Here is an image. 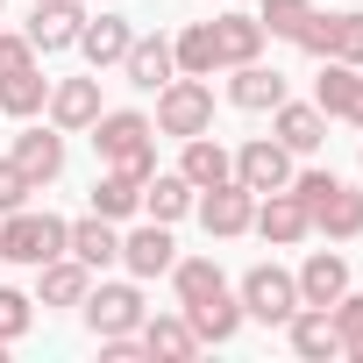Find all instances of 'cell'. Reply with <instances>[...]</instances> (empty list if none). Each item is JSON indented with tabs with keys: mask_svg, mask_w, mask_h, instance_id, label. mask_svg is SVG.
<instances>
[{
	"mask_svg": "<svg viewBox=\"0 0 363 363\" xmlns=\"http://www.w3.org/2000/svg\"><path fill=\"white\" fill-rule=\"evenodd\" d=\"M342 121H356V128H363V86H356V107H349V114H342Z\"/></svg>",
	"mask_w": 363,
	"mask_h": 363,
	"instance_id": "74e56055",
	"label": "cell"
},
{
	"mask_svg": "<svg viewBox=\"0 0 363 363\" xmlns=\"http://www.w3.org/2000/svg\"><path fill=\"white\" fill-rule=\"evenodd\" d=\"M121 264H128V278H164V271L178 264L171 228H164V221H143L135 235H121Z\"/></svg>",
	"mask_w": 363,
	"mask_h": 363,
	"instance_id": "7c38bea8",
	"label": "cell"
},
{
	"mask_svg": "<svg viewBox=\"0 0 363 363\" xmlns=\"http://www.w3.org/2000/svg\"><path fill=\"white\" fill-rule=\"evenodd\" d=\"M356 86H363V72H356V65H342V57H320L313 107H320V114H349V107H356Z\"/></svg>",
	"mask_w": 363,
	"mask_h": 363,
	"instance_id": "f1b7e54d",
	"label": "cell"
},
{
	"mask_svg": "<svg viewBox=\"0 0 363 363\" xmlns=\"http://www.w3.org/2000/svg\"><path fill=\"white\" fill-rule=\"evenodd\" d=\"M65 235H72V221H57V214H36V207L0 214V257H8V264H22V271H36V264L65 257Z\"/></svg>",
	"mask_w": 363,
	"mask_h": 363,
	"instance_id": "7a4b0ae2",
	"label": "cell"
},
{
	"mask_svg": "<svg viewBox=\"0 0 363 363\" xmlns=\"http://www.w3.org/2000/svg\"><path fill=\"white\" fill-rule=\"evenodd\" d=\"M193 320V335L200 342H235V328H242V299L235 292H214V299H193V306H178Z\"/></svg>",
	"mask_w": 363,
	"mask_h": 363,
	"instance_id": "cb8c5ba5",
	"label": "cell"
},
{
	"mask_svg": "<svg viewBox=\"0 0 363 363\" xmlns=\"http://www.w3.org/2000/svg\"><path fill=\"white\" fill-rule=\"evenodd\" d=\"M164 278L178 285V306H193V299H214V292H228V278H221V264H214V257H178Z\"/></svg>",
	"mask_w": 363,
	"mask_h": 363,
	"instance_id": "f546056e",
	"label": "cell"
},
{
	"mask_svg": "<svg viewBox=\"0 0 363 363\" xmlns=\"http://www.w3.org/2000/svg\"><path fill=\"white\" fill-rule=\"evenodd\" d=\"M214 36H221V72H228V65L264 57V22H257V15H221V22H214Z\"/></svg>",
	"mask_w": 363,
	"mask_h": 363,
	"instance_id": "4dcf8cb0",
	"label": "cell"
},
{
	"mask_svg": "<svg viewBox=\"0 0 363 363\" xmlns=\"http://www.w3.org/2000/svg\"><path fill=\"white\" fill-rule=\"evenodd\" d=\"M235 186H250L257 200H264V193H285V186H292V150H285L278 135H250V143L235 150Z\"/></svg>",
	"mask_w": 363,
	"mask_h": 363,
	"instance_id": "5b68a950",
	"label": "cell"
},
{
	"mask_svg": "<svg viewBox=\"0 0 363 363\" xmlns=\"http://www.w3.org/2000/svg\"><path fill=\"white\" fill-rule=\"evenodd\" d=\"M178 171H186V186L193 193H207V186H228L235 178V157L214 143V128L207 135H186V157H178Z\"/></svg>",
	"mask_w": 363,
	"mask_h": 363,
	"instance_id": "ac0fdd59",
	"label": "cell"
},
{
	"mask_svg": "<svg viewBox=\"0 0 363 363\" xmlns=\"http://www.w3.org/2000/svg\"><path fill=\"white\" fill-rule=\"evenodd\" d=\"M29 193H36V186H29V171H22L15 157H0V214H15V207H29Z\"/></svg>",
	"mask_w": 363,
	"mask_h": 363,
	"instance_id": "836d02e7",
	"label": "cell"
},
{
	"mask_svg": "<svg viewBox=\"0 0 363 363\" xmlns=\"http://www.w3.org/2000/svg\"><path fill=\"white\" fill-rule=\"evenodd\" d=\"M228 100H235V107H250V114H271V107L285 100V72H271L264 57L228 65Z\"/></svg>",
	"mask_w": 363,
	"mask_h": 363,
	"instance_id": "5bb4252c",
	"label": "cell"
},
{
	"mask_svg": "<svg viewBox=\"0 0 363 363\" xmlns=\"http://www.w3.org/2000/svg\"><path fill=\"white\" fill-rule=\"evenodd\" d=\"M285 335H292V356H306V363L342 356V328H335V313H328V306H299V313L285 320Z\"/></svg>",
	"mask_w": 363,
	"mask_h": 363,
	"instance_id": "9a60e30c",
	"label": "cell"
},
{
	"mask_svg": "<svg viewBox=\"0 0 363 363\" xmlns=\"http://www.w3.org/2000/svg\"><path fill=\"white\" fill-rule=\"evenodd\" d=\"M271 135H278L292 157H306V150L328 143V114H320V107H292V100H278V107H271Z\"/></svg>",
	"mask_w": 363,
	"mask_h": 363,
	"instance_id": "ffe728a7",
	"label": "cell"
},
{
	"mask_svg": "<svg viewBox=\"0 0 363 363\" xmlns=\"http://www.w3.org/2000/svg\"><path fill=\"white\" fill-rule=\"evenodd\" d=\"M29 320H36V299H22L15 285H0V342L15 349V342L29 335Z\"/></svg>",
	"mask_w": 363,
	"mask_h": 363,
	"instance_id": "1f68e13d",
	"label": "cell"
},
{
	"mask_svg": "<svg viewBox=\"0 0 363 363\" xmlns=\"http://www.w3.org/2000/svg\"><path fill=\"white\" fill-rule=\"evenodd\" d=\"M235 299H242V320L285 328V320L299 313V278H292V271H278V264H257V271H242Z\"/></svg>",
	"mask_w": 363,
	"mask_h": 363,
	"instance_id": "277c9868",
	"label": "cell"
},
{
	"mask_svg": "<svg viewBox=\"0 0 363 363\" xmlns=\"http://www.w3.org/2000/svg\"><path fill=\"white\" fill-rule=\"evenodd\" d=\"M135 335H143V356H164V363H186V356H200V349H207V342L193 335V320H186V313H157V320L143 313V328H135Z\"/></svg>",
	"mask_w": 363,
	"mask_h": 363,
	"instance_id": "2e32d148",
	"label": "cell"
},
{
	"mask_svg": "<svg viewBox=\"0 0 363 363\" xmlns=\"http://www.w3.org/2000/svg\"><path fill=\"white\" fill-rule=\"evenodd\" d=\"M171 57H178L186 79H214V72H221V36H214V22H193L186 36L171 43Z\"/></svg>",
	"mask_w": 363,
	"mask_h": 363,
	"instance_id": "4316f807",
	"label": "cell"
},
{
	"mask_svg": "<svg viewBox=\"0 0 363 363\" xmlns=\"http://www.w3.org/2000/svg\"><path fill=\"white\" fill-rule=\"evenodd\" d=\"M79 29H86V8H79V0H36V15H29V43H36V57L72 50Z\"/></svg>",
	"mask_w": 363,
	"mask_h": 363,
	"instance_id": "52a82bcc",
	"label": "cell"
},
{
	"mask_svg": "<svg viewBox=\"0 0 363 363\" xmlns=\"http://www.w3.org/2000/svg\"><path fill=\"white\" fill-rule=\"evenodd\" d=\"M93 135V150H100V164H121V171H135V178H150L157 171V128H150V114H135V107H100V121L86 128Z\"/></svg>",
	"mask_w": 363,
	"mask_h": 363,
	"instance_id": "6da1fadb",
	"label": "cell"
},
{
	"mask_svg": "<svg viewBox=\"0 0 363 363\" xmlns=\"http://www.w3.org/2000/svg\"><path fill=\"white\" fill-rule=\"evenodd\" d=\"M342 356H356V363H363V328H356V335L342 342Z\"/></svg>",
	"mask_w": 363,
	"mask_h": 363,
	"instance_id": "8d00e7d4",
	"label": "cell"
},
{
	"mask_svg": "<svg viewBox=\"0 0 363 363\" xmlns=\"http://www.w3.org/2000/svg\"><path fill=\"white\" fill-rule=\"evenodd\" d=\"M349 292V264L335 257V250H313L306 264H299V306H335Z\"/></svg>",
	"mask_w": 363,
	"mask_h": 363,
	"instance_id": "7402d4cb",
	"label": "cell"
},
{
	"mask_svg": "<svg viewBox=\"0 0 363 363\" xmlns=\"http://www.w3.org/2000/svg\"><path fill=\"white\" fill-rule=\"evenodd\" d=\"M65 250H72L86 271H107V264H121V235H114V221H107V214H86V221H72Z\"/></svg>",
	"mask_w": 363,
	"mask_h": 363,
	"instance_id": "44dd1931",
	"label": "cell"
},
{
	"mask_svg": "<svg viewBox=\"0 0 363 363\" xmlns=\"http://www.w3.org/2000/svg\"><path fill=\"white\" fill-rule=\"evenodd\" d=\"M313 15V0H264V36H299V22Z\"/></svg>",
	"mask_w": 363,
	"mask_h": 363,
	"instance_id": "d6a6232c",
	"label": "cell"
},
{
	"mask_svg": "<svg viewBox=\"0 0 363 363\" xmlns=\"http://www.w3.org/2000/svg\"><path fill=\"white\" fill-rule=\"evenodd\" d=\"M50 107V79L29 65V72H8V79H0V114H15V121H36Z\"/></svg>",
	"mask_w": 363,
	"mask_h": 363,
	"instance_id": "83f0119b",
	"label": "cell"
},
{
	"mask_svg": "<svg viewBox=\"0 0 363 363\" xmlns=\"http://www.w3.org/2000/svg\"><path fill=\"white\" fill-rule=\"evenodd\" d=\"M150 128H157V135H178V143H186V135H207V128H214V86L178 72L171 86H157V121H150Z\"/></svg>",
	"mask_w": 363,
	"mask_h": 363,
	"instance_id": "3957f363",
	"label": "cell"
},
{
	"mask_svg": "<svg viewBox=\"0 0 363 363\" xmlns=\"http://www.w3.org/2000/svg\"><path fill=\"white\" fill-rule=\"evenodd\" d=\"M86 328L93 335H135L143 328V292L135 285H86Z\"/></svg>",
	"mask_w": 363,
	"mask_h": 363,
	"instance_id": "8992f818",
	"label": "cell"
},
{
	"mask_svg": "<svg viewBox=\"0 0 363 363\" xmlns=\"http://www.w3.org/2000/svg\"><path fill=\"white\" fill-rule=\"evenodd\" d=\"M250 228L264 235V242H278V250H292V242H306L313 235V214L292 200V193H264V207L250 214Z\"/></svg>",
	"mask_w": 363,
	"mask_h": 363,
	"instance_id": "8fae6325",
	"label": "cell"
},
{
	"mask_svg": "<svg viewBox=\"0 0 363 363\" xmlns=\"http://www.w3.org/2000/svg\"><path fill=\"white\" fill-rule=\"evenodd\" d=\"M93 121H100V72H93V79H57V86H50V128L79 135V128H93Z\"/></svg>",
	"mask_w": 363,
	"mask_h": 363,
	"instance_id": "30bf717a",
	"label": "cell"
},
{
	"mask_svg": "<svg viewBox=\"0 0 363 363\" xmlns=\"http://www.w3.org/2000/svg\"><path fill=\"white\" fill-rule=\"evenodd\" d=\"M86 285H93V271L65 250V257H50V264H36V306H79L86 299Z\"/></svg>",
	"mask_w": 363,
	"mask_h": 363,
	"instance_id": "e0dca14e",
	"label": "cell"
},
{
	"mask_svg": "<svg viewBox=\"0 0 363 363\" xmlns=\"http://www.w3.org/2000/svg\"><path fill=\"white\" fill-rule=\"evenodd\" d=\"M36 65V43L29 36H8V29H0V79H8V72H29Z\"/></svg>",
	"mask_w": 363,
	"mask_h": 363,
	"instance_id": "d590c367",
	"label": "cell"
},
{
	"mask_svg": "<svg viewBox=\"0 0 363 363\" xmlns=\"http://www.w3.org/2000/svg\"><path fill=\"white\" fill-rule=\"evenodd\" d=\"M128 43H135V29H128L121 15H86V29H79V43H72V50H86V65H93V72H114V65L128 57Z\"/></svg>",
	"mask_w": 363,
	"mask_h": 363,
	"instance_id": "4fadbf2b",
	"label": "cell"
},
{
	"mask_svg": "<svg viewBox=\"0 0 363 363\" xmlns=\"http://www.w3.org/2000/svg\"><path fill=\"white\" fill-rule=\"evenodd\" d=\"M143 214L164 221V228H171V221H186V214H193V186H186V171H150V178H143Z\"/></svg>",
	"mask_w": 363,
	"mask_h": 363,
	"instance_id": "603a6c76",
	"label": "cell"
},
{
	"mask_svg": "<svg viewBox=\"0 0 363 363\" xmlns=\"http://www.w3.org/2000/svg\"><path fill=\"white\" fill-rule=\"evenodd\" d=\"M193 207H200V228L207 235H242L250 214H257V193L228 178V186H207V200H193Z\"/></svg>",
	"mask_w": 363,
	"mask_h": 363,
	"instance_id": "9c48e42d",
	"label": "cell"
},
{
	"mask_svg": "<svg viewBox=\"0 0 363 363\" xmlns=\"http://www.w3.org/2000/svg\"><path fill=\"white\" fill-rule=\"evenodd\" d=\"M135 207H143V178H135V171H121V164H107V171H100V186H93V214L128 221Z\"/></svg>",
	"mask_w": 363,
	"mask_h": 363,
	"instance_id": "484cf974",
	"label": "cell"
},
{
	"mask_svg": "<svg viewBox=\"0 0 363 363\" xmlns=\"http://www.w3.org/2000/svg\"><path fill=\"white\" fill-rule=\"evenodd\" d=\"M121 72H128V86L157 93V86H171V79H178V57H171V43H164V36H135V43H128V57H121Z\"/></svg>",
	"mask_w": 363,
	"mask_h": 363,
	"instance_id": "d6986e66",
	"label": "cell"
},
{
	"mask_svg": "<svg viewBox=\"0 0 363 363\" xmlns=\"http://www.w3.org/2000/svg\"><path fill=\"white\" fill-rule=\"evenodd\" d=\"M8 157H15L22 171H29V186L43 193L50 178L65 171V128H43V121H29V128L15 135V150H8Z\"/></svg>",
	"mask_w": 363,
	"mask_h": 363,
	"instance_id": "ba28073f",
	"label": "cell"
},
{
	"mask_svg": "<svg viewBox=\"0 0 363 363\" xmlns=\"http://www.w3.org/2000/svg\"><path fill=\"white\" fill-rule=\"evenodd\" d=\"M313 235H328V242H349V235H363V193L335 186V193L313 207Z\"/></svg>",
	"mask_w": 363,
	"mask_h": 363,
	"instance_id": "d4e9b609",
	"label": "cell"
},
{
	"mask_svg": "<svg viewBox=\"0 0 363 363\" xmlns=\"http://www.w3.org/2000/svg\"><path fill=\"white\" fill-rule=\"evenodd\" d=\"M328 57H342V65L363 72V15H335V50Z\"/></svg>",
	"mask_w": 363,
	"mask_h": 363,
	"instance_id": "e575fe53",
	"label": "cell"
}]
</instances>
